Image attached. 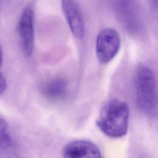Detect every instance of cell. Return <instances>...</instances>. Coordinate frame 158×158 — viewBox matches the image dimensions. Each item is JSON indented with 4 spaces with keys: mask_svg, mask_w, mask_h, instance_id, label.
Segmentation results:
<instances>
[{
    "mask_svg": "<svg viewBox=\"0 0 158 158\" xmlns=\"http://www.w3.org/2000/svg\"><path fill=\"white\" fill-rule=\"evenodd\" d=\"M17 31L22 51L26 57H29L34 48V12L31 7H25L22 12Z\"/></svg>",
    "mask_w": 158,
    "mask_h": 158,
    "instance_id": "obj_4",
    "label": "cell"
},
{
    "mask_svg": "<svg viewBox=\"0 0 158 158\" xmlns=\"http://www.w3.org/2000/svg\"><path fill=\"white\" fill-rule=\"evenodd\" d=\"M121 44L118 32L112 28L102 29L98 34L96 40V53L102 64L109 63L117 54Z\"/></svg>",
    "mask_w": 158,
    "mask_h": 158,
    "instance_id": "obj_3",
    "label": "cell"
},
{
    "mask_svg": "<svg viewBox=\"0 0 158 158\" xmlns=\"http://www.w3.org/2000/svg\"><path fill=\"white\" fill-rule=\"evenodd\" d=\"M129 115L130 110L127 102L112 99L101 107L96 125L106 136L112 138H120L127 133Z\"/></svg>",
    "mask_w": 158,
    "mask_h": 158,
    "instance_id": "obj_1",
    "label": "cell"
},
{
    "mask_svg": "<svg viewBox=\"0 0 158 158\" xmlns=\"http://www.w3.org/2000/svg\"><path fill=\"white\" fill-rule=\"evenodd\" d=\"M7 122L0 117V151L9 149L12 144V139L7 131Z\"/></svg>",
    "mask_w": 158,
    "mask_h": 158,
    "instance_id": "obj_8",
    "label": "cell"
},
{
    "mask_svg": "<svg viewBox=\"0 0 158 158\" xmlns=\"http://www.w3.org/2000/svg\"><path fill=\"white\" fill-rule=\"evenodd\" d=\"M43 94L51 99L63 98L67 92V83L60 77H54L47 81L43 86Z\"/></svg>",
    "mask_w": 158,
    "mask_h": 158,
    "instance_id": "obj_7",
    "label": "cell"
},
{
    "mask_svg": "<svg viewBox=\"0 0 158 158\" xmlns=\"http://www.w3.org/2000/svg\"><path fill=\"white\" fill-rule=\"evenodd\" d=\"M61 6L69 27L75 38L82 40L85 25L81 11L75 0H62Z\"/></svg>",
    "mask_w": 158,
    "mask_h": 158,
    "instance_id": "obj_5",
    "label": "cell"
},
{
    "mask_svg": "<svg viewBox=\"0 0 158 158\" xmlns=\"http://www.w3.org/2000/svg\"><path fill=\"white\" fill-rule=\"evenodd\" d=\"M2 57H3V53H2V49L1 45L0 44V68L2 65ZM6 88V81L5 79L4 76L2 73V72L0 71V95L2 94Z\"/></svg>",
    "mask_w": 158,
    "mask_h": 158,
    "instance_id": "obj_9",
    "label": "cell"
},
{
    "mask_svg": "<svg viewBox=\"0 0 158 158\" xmlns=\"http://www.w3.org/2000/svg\"><path fill=\"white\" fill-rule=\"evenodd\" d=\"M135 88L139 109L148 116H154L157 112V85L154 72L149 67L141 65L137 68Z\"/></svg>",
    "mask_w": 158,
    "mask_h": 158,
    "instance_id": "obj_2",
    "label": "cell"
},
{
    "mask_svg": "<svg viewBox=\"0 0 158 158\" xmlns=\"http://www.w3.org/2000/svg\"><path fill=\"white\" fill-rule=\"evenodd\" d=\"M63 156L70 158L102 157L99 148L93 142L85 139H77L67 143L63 148Z\"/></svg>",
    "mask_w": 158,
    "mask_h": 158,
    "instance_id": "obj_6",
    "label": "cell"
}]
</instances>
